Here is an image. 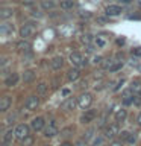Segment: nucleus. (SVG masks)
I'll use <instances>...</instances> for the list:
<instances>
[{
    "instance_id": "10",
    "label": "nucleus",
    "mask_w": 141,
    "mask_h": 146,
    "mask_svg": "<svg viewBox=\"0 0 141 146\" xmlns=\"http://www.w3.org/2000/svg\"><path fill=\"white\" fill-rule=\"evenodd\" d=\"M30 128L34 131H36V132L41 131L44 128V119L43 117H35L34 120H32V123H30Z\"/></svg>"
},
{
    "instance_id": "4",
    "label": "nucleus",
    "mask_w": 141,
    "mask_h": 146,
    "mask_svg": "<svg viewBox=\"0 0 141 146\" xmlns=\"http://www.w3.org/2000/svg\"><path fill=\"white\" fill-rule=\"evenodd\" d=\"M117 134H120L118 123H111V125L105 126V137H106V139H114Z\"/></svg>"
},
{
    "instance_id": "25",
    "label": "nucleus",
    "mask_w": 141,
    "mask_h": 146,
    "mask_svg": "<svg viewBox=\"0 0 141 146\" xmlns=\"http://www.w3.org/2000/svg\"><path fill=\"white\" fill-rule=\"evenodd\" d=\"M41 5H43L44 9H52V8H55L53 0H43V2H41Z\"/></svg>"
},
{
    "instance_id": "30",
    "label": "nucleus",
    "mask_w": 141,
    "mask_h": 146,
    "mask_svg": "<svg viewBox=\"0 0 141 146\" xmlns=\"http://www.w3.org/2000/svg\"><path fill=\"white\" fill-rule=\"evenodd\" d=\"M93 137H94V129H88L85 134V140H90V139H93Z\"/></svg>"
},
{
    "instance_id": "34",
    "label": "nucleus",
    "mask_w": 141,
    "mask_h": 146,
    "mask_svg": "<svg viewBox=\"0 0 141 146\" xmlns=\"http://www.w3.org/2000/svg\"><path fill=\"white\" fill-rule=\"evenodd\" d=\"M111 146H123V143H121V141H112Z\"/></svg>"
},
{
    "instance_id": "3",
    "label": "nucleus",
    "mask_w": 141,
    "mask_h": 146,
    "mask_svg": "<svg viewBox=\"0 0 141 146\" xmlns=\"http://www.w3.org/2000/svg\"><path fill=\"white\" fill-rule=\"evenodd\" d=\"M29 131H30V128L27 126V125H24V123H20L17 128H15V137L18 140H24L27 135H30L29 134Z\"/></svg>"
},
{
    "instance_id": "22",
    "label": "nucleus",
    "mask_w": 141,
    "mask_h": 146,
    "mask_svg": "<svg viewBox=\"0 0 141 146\" xmlns=\"http://www.w3.org/2000/svg\"><path fill=\"white\" fill-rule=\"evenodd\" d=\"M123 99H125V102L126 104H130V102H134V91H132L130 88L129 90H126L125 93H123Z\"/></svg>"
},
{
    "instance_id": "39",
    "label": "nucleus",
    "mask_w": 141,
    "mask_h": 146,
    "mask_svg": "<svg viewBox=\"0 0 141 146\" xmlns=\"http://www.w3.org/2000/svg\"><path fill=\"white\" fill-rule=\"evenodd\" d=\"M120 2H123V3H129L130 0H120Z\"/></svg>"
},
{
    "instance_id": "32",
    "label": "nucleus",
    "mask_w": 141,
    "mask_h": 146,
    "mask_svg": "<svg viewBox=\"0 0 141 146\" xmlns=\"http://www.w3.org/2000/svg\"><path fill=\"white\" fill-rule=\"evenodd\" d=\"M96 43H97V46H100V47H102V46L105 44V41H103V40H100V38H97V40H96Z\"/></svg>"
},
{
    "instance_id": "26",
    "label": "nucleus",
    "mask_w": 141,
    "mask_h": 146,
    "mask_svg": "<svg viewBox=\"0 0 141 146\" xmlns=\"http://www.w3.org/2000/svg\"><path fill=\"white\" fill-rule=\"evenodd\" d=\"M61 8L62 9H71L73 8V0H64V2H61Z\"/></svg>"
},
{
    "instance_id": "12",
    "label": "nucleus",
    "mask_w": 141,
    "mask_h": 146,
    "mask_svg": "<svg viewBox=\"0 0 141 146\" xmlns=\"http://www.w3.org/2000/svg\"><path fill=\"white\" fill-rule=\"evenodd\" d=\"M64 66V58L62 56H55L52 61H50V67L53 68V70H61Z\"/></svg>"
},
{
    "instance_id": "9",
    "label": "nucleus",
    "mask_w": 141,
    "mask_h": 146,
    "mask_svg": "<svg viewBox=\"0 0 141 146\" xmlns=\"http://www.w3.org/2000/svg\"><path fill=\"white\" fill-rule=\"evenodd\" d=\"M59 132V129H58V125L55 122H49V125H47V128L44 129V135L45 137H53V135H56Z\"/></svg>"
},
{
    "instance_id": "14",
    "label": "nucleus",
    "mask_w": 141,
    "mask_h": 146,
    "mask_svg": "<svg viewBox=\"0 0 141 146\" xmlns=\"http://www.w3.org/2000/svg\"><path fill=\"white\" fill-rule=\"evenodd\" d=\"M11 104H12L11 98H9V96H3L2 100H0V111H3V113L8 111L9 107H11Z\"/></svg>"
},
{
    "instance_id": "15",
    "label": "nucleus",
    "mask_w": 141,
    "mask_h": 146,
    "mask_svg": "<svg viewBox=\"0 0 141 146\" xmlns=\"http://www.w3.org/2000/svg\"><path fill=\"white\" fill-rule=\"evenodd\" d=\"M77 105V100L74 98H70L67 99L65 102L62 104V110H65V111H70V110H74V107Z\"/></svg>"
},
{
    "instance_id": "40",
    "label": "nucleus",
    "mask_w": 141,
    "mask_h": 146,
    "mask_svg": "<svg viewBox=\"0 0 141 146\" xmlns=\"http://www.w3.org/2000/svg\"><path fill=\"white\" fill-rule=\"evenodd\" d=\"M2 146H6V143H3V145H2Z\"/></svg>"
},
{
    "instance_id": "35",
    "label": "nucleus",
    "mask_w": 141,
    "mask_h": 146,
    "mask_svg": "<svg viewBox=\"0 0 141 146\" xmlns=\"http://www.w3.org/2000/svg\"><path fill=\"white\" fill-rule=\"evenodd\" d=\"M90 41H91L90 35H85V36H84V43H90Z\"/></svg>"
},
{
    "instance_id": "28",
    "label": "nucleus",
    "mask_w": 141,
    "mask_h": 146,
    "mask_svg": "<svg viewBox=\"0 0 141 146\" xmlns=\"http://www.w3.org/2000/svg\"><path fill=\"white\" fill-rule=\"evenodd\" d=\"M32 143H34V137H32V135H27L24 140H21V145L23 146H30Z\"/></svg>"
},
{
    "instance_id": "1",
    "label": "nucleus",
    "mask_w": 141,
    "mask_h": 146,
    "mask_svg": "<svg viewBox=\"0 0 141 146\" xmlns=\"http://www.w3.org/2000/svg\"><path fill=\"white\" fill-rule=\"evenodd\" d=\"M93 104V96L91 93H82L79 98H77V105L82 108V110H88Z\"/></svg>"
},
{
    "instance_id": "17",
    "label": "nucleus",
    "mask_w": 141,
    "mask_h": 146,
    "mask_svg": "<svg viewBox=\"0 0 141 146\" xmlns=\"http://www.w3.org/2000/svg\"><path fill=\"white\" fill-rule=\"evenodd\" d=\"M30 47H32V44L29 43V41L21 40V41H18V43H17V49L20 50V52H29Z\"/></svg>"
},
{
    "instance_id": "7",
    "label": "nucleus",
    "mask_w": 141,
    "mask_h": 146,
    "mask_svg": "<svg viewBox=\"0 0 141 146\" xmlns=\"http://www.w3.org/2000/svg\"><path fill=\"white\" fill-rule=\"evenodd\" d=\"M38 105H40V98L38 96H29V98L26 99V102H24V107H26V110H29V111L36 110Z\"/></svg>"
},
{
    "instance_id": "11",
    "label": "nucleus",
    "mask_w": 141,
    "mask_h": 146,
    "mask_svg": "<svg viewBox=\"0 0 141 146\" xmlns=\"http://www.w3.org/2000/svg\"><path fill=\"white\" fill-rule=\"evenodd\" d=\"M14 139H17V137H15V129H8L3 134V137H2L3 143H6V145H11L14 141Z\"/></svg>"
},
{
    "instance_id": "6",
    "label": "nucleus",
    "mask_w": 141,
    "mask_h": 146,
    "mask_svg": "<svg viewBox=\"0 0 141 146\" xmlns=\"http://www.w3.org/2000/svg\"><path fill=\"white\" fill-rule=\"evenodd\" d=\"M70 61H71L73 66H76V67H85L86 66V59H84L82 55L77 53V52H73L70 55Z\"/></svg>"
},
{
    "instance_id": "16",
    "label": "nucleus",
    "mask_w": 141,
    "mask_h": 146,
    "mask_svg": "<svg viewBox=\"0 0 141 146\" xmlns=\"http://www.w3.org/2000/svg\"><path fill=\"white\" fill-rule=\"evenodd\" d=\"M17 82H18V75L17 73H11V75L5 79V85L6 87H14V85H17Z\"/></svg>"
},
{
    "instance_id": "33",
    "label": "nucleus",
    "mask_w": 141,
    "mask_h": 146,
    "mask_svg": "<svg viewBox=\"0 0 141 146\" xmlns=\"http://www.w3.org/2000/svg\"><path fill=\"white\" fill-rule=\"evenodd\" d=\"M134 55H136V56H140V55H141V47H138L136 50H134Z\"/></svg>"
},
{
    "instance_id": "24",
    "label": "nucleus",
    "mask_w": 141,
    "mask_h": 146,
    "mask_svg": "<svg viewBox=\"0 0 141 146\" xmlns=\"http://www.w3.org/2000/svg\"><path fill=\"white\" fill-rule=\"evenodd\" d=\"M130 90L134 91V93H141V82H140V81H135V82H132V85H130Z\"/></svg>"
},
{
    "instance_id": "36",
    "label": "nucleus",
    "mask_w": 141,
    "mask_h": 146,
    "mask_svg": "<svg viewBox=\"0 0 141 146\" xmlns=\"http://www.w3.org/2000/svg\"><path fill=\"white\" fill-rule=\"evenodd\" d=\"M62 94H64V96H68V94H70V90H68V88H64V90H62Z\"/></svg>"
},
{
    "instance_id": "19",
    "label": "nucleus",
    "mask_w": 141,
    "mask_h": 146,
    "mask_svg": "<svg viewBox=\"0 0 141 146\" xmlns=\"http://www.w3.org/2000/svg\"><path fill=\"white\" fill-rule=\"evenodd\" d=\"M12 15H14L12 8H2L0 9V18H2V20H8V18H11Z\"/></svg>"
},
{
    "instance_id": "20",
    "label": "nucleus",
    "mask_w": 141,
    "mask_h": 146,
    "mask_svg": "<svg viewBox=\"0 0 141 146\" xmlns=\"http://www.w3.org/2000/svg\"><path fill=\"white\" fill-rule=\"evenodd\" d=\"M80 76V73H79V70L77 68H71V70H68V75H67V79L70 81V82H73V81H76L77 78Z\"/></svg>"
},
{
    "instance_id": "29",
    "label": "nucleus",
    "mask_w": 141,
    "mask_h": 146,
    "mask_svg": "<svg viewBox=\"0 0 141 146\" xmlns=\"http://www.w3.org/2000/svg\"><path fill=\"white\" fill-rule=\"evenodd\" d=\"M130 135H132V132H129V131H121L120 132V137H121L123 140H126V141H129Z\"/></svg>"
},
{
    "instance_id": "37",
    "label": "nucleus",
    "mask_w": 141,
    "mask_h": 146,
    "mask_svg": "<svg viewBox=\"0 0 141 146\" xmlns=\"http://www.w3.org/2000/svg\"><path fill=\"white\" fill-rule=\"evenodd\" d=\"M136 122H138V125L141 126V113L138 114V117H136Z\"/></svg>"
},
{
    "instance_id": "2",
    "label": "nucleus",
    "mask_w": 141,
    "mask_h": 146,
    "mask_svg": "<svg viewBox=\"0 0 141 146\" xmlns=\"http://www.w3.org/2000/svg\"><path fill=\"white\" fill-rule=\"evenodd\" d=\"M35 32H36V26L34 25V23H26V25L21 26L20 35L23 36V40H24V38H29V36H32Z\"/></svg>"
},
{
    "instance_id": "8",
    "label": "nucleus",
    "mask_w": 141,
    "mask_h": 146,
    "mask_svg": "<svg viewBox=\"0 0 141 146\" xmlns=\"http://www.w3.org/2000/svg\"><path fill=\"white\" fill-rule=\"evenodd\" d=\"M96 116H97V113H96L94 110H85V113L80 116V122L82 123H90L96 119Z\"/></svg>"
},
{
    "instance_id": "13",
    "label": "nucleus",
    "mask_w": 141,
    "mask_h": 146,
    "mask_svg": "<svg viewBox=\"0 0 141 146\" xmlns=\"http://www.w3.org/2000/svg\"><path fill=\"white\" fill-rule=\"evenodd\" d=\"M106 14L111 17H115L118 14H121V8L118 5H109V6H106Z\"/></svg>"
},
{
    "instance_id": "41",
    "label": "nucleus",
    "mask_w": 141,
    "mask_h": 146,
    "mask_svg": "<svg viewBox=\"0 0 141 146\" xmlns=\"http://www.w3.org/2000/svg\"><path fill=\"white\" fill-rule=\"evenodd\" d=\"M44 146H50V145H44Z\"/></svg>"
},
{
    "instance_id": "31",
    "label": "nucleus",
    "mask_w": 141,
    "mask_h": 146,
    "mask_svg": "<svg viewBox=\"0 0 141 146\" xmlns=\"http://www.w3.org/2000/svg\"><path fill=\"white\" fill-rule=\"evenodd\" d=\"M73 146H86V141L85 140H77Z\"/></svg>"
},
{
    "instance_id": "23",
    "label": "nucleus",
    "mask_w": 141,
    "mask_h": 146,
    "mask_svg": "<svg viewBox=\"0 0 141 146\" xmlns=\"http://www.w3.org/2000/svg\"><path fill=\"white\" fill-rule=\"evenodd\" d=\"M12 31H14V26L8 25V23H3L2 27H0V32H2L3 35H6V34H9V32H12Z\"/></svg>"
},
{
    "instance_id": "38",
    "label": "nucleus",
    "mask_w": 141,
    "mask_h": 146,
    "mask_svg": "<svg viewBox=\"0 0 141 146\" xmlns=\"http://www.w3.org/2000/svg\"><path fill=\"white\" fill-rule=\"evenodd\" d=\"M61 146H73V145H71V143H68V141H65V143H62Z\"/></svg>"
},
{
    "instance_id": "27",
    "label": "nucleus",
    "mask_w": 141,
    "mask_h": 146,
    "mask_svg": "<svg viewBox=\"0 0 141 146\" xmlns=\"http://www.w3.org/2000/svg\"><path fill=\"white\" fill-rule=\"evenodd\" d=\"M38 93L40 94H45V93H47V84H44V82L38 84Z\"/></svg>"
},
{
    "instance_id": "21",
    "label": "nucleus",
    "mask_w": 141,
    "mask_h": 146,
    "mask_svg": "<svg viewBox=\"0 0 141 146\" xmlns=\"http://www.w3.org/2000/svg\"><path fill=\"white\" fill-rule=\"evenodd\" d=\"M35 79V72L34 70H26L23 73V81L24 82H32Z\"/></svg>"
},
{
    "instance_id": "18",
    "label": "nucleus",
    "mask_w": 141,
    "mask_h": 146,
    "mask_svg": "<svg viewBox=\"0 0 141 146\" xmlns=\"http://www.w3.org/2000/svg\"><path fill=\"white\" fill-rule=\"evenodd\" d=\"M126 117H127V111L125 108H121V110H118V111L115 113V122L117 123H123L126 120Z\"/></svg>"
},
{
    "instance_id": "5",
    "label": "nucleus",
    "mask_w": 141,
    "mask_h": 146,
    "mask_svg": "<svg viewBox=\"0 0 141 146\" xmlns=\"http://www.w3.org/2000/svg\"><path fill=\"white\" fill-rule=\"evenodd\" d=\"M103 68L105 70H109V72H115V70H118V68H121V66H123V62L121 61H114V59H106L103 64Z\"/></svg>"
}]
</instances>
